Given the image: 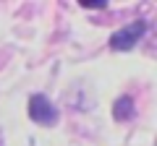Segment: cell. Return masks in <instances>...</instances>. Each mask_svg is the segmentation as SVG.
<instances>
[{"instance_id": "3957f363", "label": "cell", "mask_w": 157, "mask_h": 146, "mask_svg": "<svg viewBox=\"0 0 157 146\" xmlns=\"http://www.w3.org/2000/svg\"><path fill=\"white\" fill-rule=\"evenodd\" d=\"M113 118L115 120H131L134 118V99L131 97H121V99H115V104H113Z\"/></svg>"}, {"instance_id": "277c9868", "label": "cell", "mask_w": 157, "mask_h": 146, "mask_svg": "<svg viewBox=\"0 0 157 146\" xmlns=\"http://www.w3.org/2000/svg\"><path fill=\"white\" fill-rule=\"evenodd\" d=\"M81 8H86V11H102V8H107V3H81Z\"/></svg>"}, {"instance_id": "7a4b0ae2", "label": "cell", "mask_w": 157, "mask_h": 146, "mask_svg": "<svg viewBox=\"0 0 157 146\" xmlns=\"http://www.w3.org/2000/svg\"><path fill=\"white\" fill-rule=\"evenodd\" d=\"M26 110H29V118H32L34 123H39V125H55L58 118H60L58 107L52 104L45 94H32Z\"/></svg>"}, {"instance_id": "6da1fadb", "label": "cell", "mask_w": 157, "mask_h": 146, "mask_svg": "<svg viewBox=\"0 0 157 146\" xmlns=\"http://www.w3.org/2000/svg\"><path fill=\"white\" fill-rule=\"evenodd\" d=\"M144 34H147V21H131L128 26L118 29V31L110 37V50L128 52V50H134V47H136V42H139Z\"/></svg>"}]
</instances>
